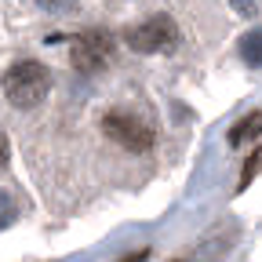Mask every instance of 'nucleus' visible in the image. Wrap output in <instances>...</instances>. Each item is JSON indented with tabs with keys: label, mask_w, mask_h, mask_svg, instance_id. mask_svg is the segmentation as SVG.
Returning a JSON list of instances; mask_svg holds the SVG:
<instances>
[{
	"label": "nucleus",
	"mask_w": 262,
	"mask_h": 262,
	"mask_svg": "<svg viewBox=\"0 0 262 262\" xmlns=\"http://www.w3.org/2000/svg\"><path fill=\"white\" fill-rule=\"evenodd\" d=\"M48 91H51V70L44 62H37V58H22L4 73V95L18 110L40 106L48 98Z\"/></svg>",
	"instance_id": "f257e3e1"
},
{
	"label": "nucleus",
	"mask_w": 262,
	"mask_h": 262,
	"mask_svg": "<svg viewBox=\"0 0 262 262\" xmlns=\"http://www.w3.org/2000/svg\"><path fill=\"white\" fill-rule=\"evenodd\" d=\"M106 135L113 142H120L124 149H131V153H142V149L153 146V124L142 113H135V110L124 106V110L106 113Z\"/></svg>",
	"instance_id": "f03ea898"
},
{
	"label": "nucleus",
	"mask_w": 262,
	"mask_h": 262,
	"mask_svg": "<svg viewBox=\"0 0 262 262\" xmlns=\"http://www.w3.org/2000/svg\"><path fill=\"white\" fill-rule=\"evenodd\" d=\"M124 40H127V48L146 51V55L149 51H168V48H175V22L168 15H153L142 26H131L124 33Z\"/></svg>",
	"instance_id": "7ed1b4c3"
},
{
	"label": "nucleus",
	"mask_w": 262,
	"mask_h": 262,
	"mask_svg": "<svg viewBox=\"0 0 262 262\" xmlns=\"http://www.w3.org/2000/svg\"><path fill=\"white\" fill-rule=\"evenodd\" d=\"M113 58V37L102 29H91V33H80L77 44H73V66L84 73H95Z\"/></svg>",
	"instance_id": "20e7f679"
},
{
	"label": "nucleus",
	"mask_w": 262,
	"mask_h": 262,
	"mask_svg": "<svg viewBox=\"0 0 262 262\" xmlns=\"http://www.w3.org/2000/svg\"><path fill=\"white\" fill-rule=\"evenodd\" d=\"M241 58L248 66H262V29H251L241 37Z\"/></svg>",
	"instance_id": "39448f33"
},
{
	"label": "nucleus",
	"mask_w": 262,
	"mask_h": 262,
	"mask_svg": "<svg viewBox=\"0 0 262 262\" xmlns=\"http://www.w3.org/2000/svg\"><path fill=\"white\" fill-rule=\"evenodd\" d=\"M258 131H262V113H251L248 120H241V127H233V131H229V142H233V146H241V142L255 139Z\"/></svg>",
	"instance_id": "423d86ee"
},
{
	"label": "nucleus",
	"mask_w": 262,
	"mask_h": 262,
	"mask_svg": "<svg viewBox=\"0 0 262 262\" xmlns=\"http://www.w3.org/2000/svg\"><path fill=\"white\" fill-rule=\"evenodd\" d=\"M262 171V149H255L251 157H248V164H244V171H241V189H248L251 182H255V175Z\"/></svg>",
	"instance_id": "0eeeda50"
},
{
	"label": "nucleus",
	"mask_w": 262,
	"mask_h": 262,
	"mask_svg": "<svg viewBox=\"0 0 262 262\" xmlns=\"http://www.w3.org/2000/svg\"><path fill=\"white\" fill-rule=\"evenodd\" d=\"M15 219H18V208H15V201H11V196H8L4 189H0V229H8Z\"/></svg>",
	"instance_id": "6e6552de"
},
{
	"label": "nucleus",
	"mask_w": 262,
	"mask_h": 262,
	"mask_svg": "<svg viewBox=\"0 0 262 262\" xmlns=\"http://www.w3.org/2000/svg\"><path fill=\"white\" fill-rule=\"evenodd\" d=\"M37 4H40L44 11H73L77 0H37Z\"/></svg>",
	"instance_id": "1a4fd4ad"
},
{
	"label": "nucleus",
	"mask_w": 262,
	"mask_h": 262,
	"mask_svg": "<svg viewBox=\"0 0 262 262\" xmlns=\"http://www.w3.org/2000/svg\"><path fill=\"white\" fill-rule=\"evenodd\" d=\"M229 8H237L241 15H251L255 11V0H229Z\"/></svg>",
	"instance_id": "9d476101"
}]
</instances>
